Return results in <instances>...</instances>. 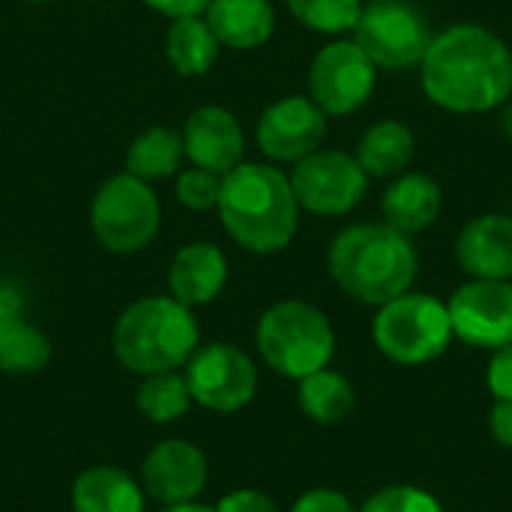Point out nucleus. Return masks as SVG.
<instances>
[{
	"label": "nucleus",
	"mask_w": 512,
	"mask_h": 512,
	"mask_svg": "<svg viewBox=\"0 0 512 512\" xmlns=\"http://www.w3.org/2000/svg\"><path fill=\"white\" fill-rule=\"evenodd\" d=\"M420 87L441 111L492 114L512 96V48L486 24H450L429 42Z\"/></svg>",
	"instance_id": "f257e3e1"
},
{
	"label": "nucleus",
	"mask_w": 512,
	"mask_h": 512,
	"mask_svg": "<svg viewBox=\"0 0 512 512\" xmlns=\"http://www.w3.org/2000/svg\"><path fill=\"white\" fill-rule=\"evenodd\" d=\"M327 270L345 297L378 309L414 288L420 252L414 237L387 222H357L330 240Z\"/></svg>",
	"instance_id": "f03ea898"
},
{
	"label": "nucleus",
	"mask_w": 512,
	"mask_h": 512,
	"mask_svg": "<svg viewBox=\"0 0 512 512\" xmlns=\"http://www.w3.org/2000/svg\"><path fill=\"white\" fill-rule=\"evenodd\" d=\"M219 219L228 237L252 255L288 249L300 228V204L291 180L270 162H240L222 177Z\"/></svg>",
	"instance_id": "7ed1b4c3"
},
{
	"label": "nucleus",
	"mask_w": 512,
	"mask_h": 512,
	"mask_svg": "<svg viewBox=\"0 0 512 512\" xmlns=\"http://www.w3.org/2000/svg\"><path fill=\"white\" fill-rule=\"evenodd\" d=\"M198 345L201 327L195 312L171 294H150L129 303L111 330L114 360L138 378L180 372Z\"/></svg>",
	"instance_id": "20e7f679"
},
{
	"label": "nucleus",
	"mask_w": 512,
	"mask_h": 512,
	"mask_svg": "<svg viewBox=\"0 0 512 512\" xmlns=\"http://www.w3.org/2000/svg\"><path fill=\"white\" fill-rule=\"evenodd\" d=\"M255 345L261 360L276 375L300 381L330 366L336 354V330L318 306L291 297L261 312Z\"/></svg>",
	"instance_id": "39448f33"
},
{
	"label": "nucleus",
	"mask_w": 512,
	"mask_h": 512,
	"mask_svg": "<svg viewBox=\"0 0 512 512\" xmlns=\"http://www.w3.org/2000/svg\"><path fill=\"white\" fill-rule=\"evenodd\" d=\"M372 342L396 366H426L441 360L453 345L447 300L414 288L399 294L378 306Z\"/></svg>",
	"instance_id": "423d86ee"
},
{
	"label": "nucleus",
	"mask_w": 512,
	"mask_h": 512,
	"mask_svg": "<svg viewBox=\"0 0 512 512\" xmlns=\"http://www.w3.org/2000/svg\"><path fill=\"white\" fill-rule=\"evenodd\" d=\"M162 225V207L150 183L129 171L111 174L90 201V228L96 240L114 255H135L147 249Z\"/></svg>",
	"instance_id": "0eeeda50"
},
{
	"label": "nucleus",
	"mask_w": 512,
	"mask_h": 512,
	"mask_svg": "<svg viewBox=\"0 0 512 512\" xmlns=\"http://www.w3.org/2000/svg\"><path fill=\"white\" fill-rule=\"evenodd\" d=\"M432 24L420 6L411 0H369L363 3L360 21L351 39L378 66V72H414L420 69Z\"/></svg>",
	"instance_id": "6e6552de"
},
{
	"label": "nucleus",
	"mask_w": 512,
	"mask_h": 512,
	"mask_svg": "<svg viewBox=\"0 0 512 512\" xmlns=\"http://www.w3.org/2000/svg\"><path fill=\"white\" fill-rule=\"evenodd\" d=\"M288 180L300 210L330 219L354 213L366 201L372 183L357 156L336 147H321L294 162Z\"/></svg>",
	"instance_id": "1a4fd4ad"
},
{
	"label": "nucleus",
	"mask_w": 512,
	"mask_h": 512,
	"mask_svg": "<svg viewBox=\"0 0 512 512\" xmlns=\"http://www.w3.org/2000/svg\"><path fill=\"white\" fill-rule=\"evenodd\" d=\"M378 87V66L351 36L327 42L309 63V99L327 117H351L369 105Z\"/></svg>",
	"instance_id": "9d476101"
},
{
	"label": "nucleus",
	"mask_w": 512,
	"mask_h": 512,
	"mask_svg": "<svg viewBox=\"0 0 512 512\" xmlns=\"http://www.w3.org/2000/svg\"><path fill=\"white\" fill-rule=\"evenodd\" d=\"M180 372L189 384L192 402L213 414H237L252 405L258 393L255 360L231 342L198 345Z\"/></svg>",
	"instance_id": "9b49d317"
},
{
	"label": "nucleus",
	"mask_w": 512,
	"mask_h": 512,
	"mask_svg": "<svg viewBox=\"0 0 512 512\" xmlns=\"http://www.w3.org/2000/svg\"><path fill=\"white\" fill-rule=\"evenodd\" d=\"M453 339L477 351H498L512 342V282L468 279L447 300Z\"/></svg>",
	"instance_id": "f8f14e48"
},
{
	"label": "nucleus",
	"mask_w": 512,
	"mask_h": 512,
	"mask_svg": "<svg viewBox=\"0 0 512 512\" xmlns=\"http://www.w3.org/2000/svg\"><path fill=\"white\" fill-rule=\"evenodd\" d=\"M330 135V117L306 96H282L270 102L255 123V144L270 162L294 165L321 150Z\"/></svg>",
	"instance_id": "ddd939ff"
},
{
	"label": "nucleus",
	"mask_w": 512,
	"mask_h": 512,
	"mask_svg": "<svg viewBox=\"0 0 512 512\" xmlns=\"http://www.w3.org/2000/svg\"><path fill=\"white\" fill-rule=\"evenodd\" d=\"M210 465L198 444L186 438H162L141 459L138 483L147 498L162 507L198 501L207 489Z\"/></svg>",
	"instance_id": "4468645a"
},
{
	"label": "nucleus",
	"mask_w": 512,
	"mask_h": 512,
	"mask_svg": "<svg viewBox=\"0 0 512 512\" xmlns=\"http://www.w3.org/2000/svg\"><path fill=\"white\" fill-rule=\"evenodd\" d=\"M183 150L195 168L225 177L243 162L246 132L240 120L222 105H201L183 123Z\"/></svg>",
	"instance_id": "2eb2a0df"
},
{
	"label": "nucleus",
	"mask_w": 512,
	"mask_h": 512,
	"mask_svg": "<svg viewBox=\"0 0 512 512\" xmlns=\"http://www.w3.org/2000/svg\"><path fill=\"white\" fill-rule=\"evenodd\" d=\"M453 255L468 279L512 282L510 213H480L468 219L456 234Z\"/></svg>",
	"instance_id": "dca6fc26"
},
{
	"label": "nucleus",
	"mask_w": 512,
	"mask_h": 512,
	"mask_svg": "<svg viewBox=\"0 0 512 512\" xmlns=\"http://www.w3.org/2000/svg\"><path fill=\"white\" fill-rule=\"evenodd\" d=\"M228 282V258L216 243L195 240L174 252L168 264V294L189 306H210Z\"/></svg>",
	"instance_id": "f3484780"
},
{
	"label": "nucleus",
	"mask_w": 512,
	"mask_h": 512,
	"mask_svg": "<svg viewBox=\"0 0 512 512\" xmlns=\"http://www.w3.org/2000/svg\"><path fill=\"white\" fill-rule=\"evenodd\" d=\"M444 213V189L426 171H405L393 177L381 195V222L417 237L429 231Z\"/></svg>",
	"instance_id": "a211bd4d"
},
{
	"label": "nucleus",
	"mask_w": 512,
	"mask_h": 512,
	"mask_svg": "<svg viewBox=\"0 0 512 512\" xmlns=\"http://www.w3.org/2000/svg\"><path fill=\"white\" fill-rule=\"evenodd\" d=\"M204 21L219 45L234 51L261 48L276 33V9L270 0H210Z\"/></svg>",
	"instance_id": "6ab92c4d"
},
{
	"label": "nucleus",
	"mask_w": 512,
	"mask_h": 512,
	"mask_svg": "<svg viewBox=\"0 0 512 512\" xmlns=\"http://www.w3.org/2000/svg\"><path fill=\"white\" fill-rule=\"evenodd\" d=\"M72 512H147L141 483L117 465L84 468L72 480Z\"/></svg>",
	"instance_id": "aec40b11"
},
{
	"label": "nucleus",
	"mask_w": 512,
	"mask_h": 512,
	"mask_svg": "<svg viewBox=\"0 0 512 512\" xmlns=\"http://www.w3.org/2000/svg\"><path fill=\"white\" fill-rule=\"evenodd\" d=\"M354 156L360 168L369 174V180H393L414 165L417 135L408 123L384 117L360 135Z\"/></svg>",
	"instance_id": "412c9836"
},
{
	"label": "nucleus",
	"mask_w": 512,
	"mask_h": 512,
	"mask_svg": "<svg viewBox=\"0 0 512 512\" xmlns=\"http://www.w3.org/2000/svg\"><path fill=\"white\" fill-rule=\"evenodd\" d=\"M297 405L315 426H339L357 408L354 384L336 369H318L297 381Z\"/></svg>",
	"instance_id": "4be33fe9"
},
{
	"label": "nucleus",
	"mask_w": 512,
	"mask_h": 512,
	"mask_svg": "<svg viewBox=\"0 0 512 512\" xmlns=\"http://www.w3.org/2000/svg\"><path fill=\"white\" fill-rule=\"evenodd\" d=\"M219 48L222 45L213 36L204 15L177 18L168 27V36H165V57L177 69V75H183V78L207 75L219 60Z\"/></svg>",
	"instance_id": "5701e85b"
},
{
	"label": "nucleus",
	"mask_w": 512,
	"mask_h": 512,
	"mask_svg": "<svg viewBox=\"0 0 512 512\" xmlns=\"http://www.w3.org/2000/svg\"><path fill=\"white\" fill-rule=\"evenodd\" d=\"M183 159H186L183 135L168 126H150L129 144L126 171L144 183L168 180V177H177V171L183 168Z\"/></svg>",
	"instance_id": "b1692460"
},
{
	"label": "nucleus",
	"mask_w": 512,
	"mask_h": 512,
	"mask_svg": "<svg viewBox=\"0 0 512 512\" xmlns=\"http://www.w3.org/2000/svg\"><path fill=\"white\" fill-rule=\"evenodd\" d=\"M54 357L51 339L27 318L0 324V372L9 378H30L48 369Z\"/></svg>",
	"instance_id": "393cba45"
},
{
	"label": "nucleus",
	"mask_w": 512,
	"mask_h": 512,
	"mask_svg": "<svg viewBox=\"0 0 512 512\" xmlns=\"http://www.w3.org/2000/svg\"><path fill=\"white\" fill-rule=\"evenodd\" d=\"M192 393L183 372H159L144 375L135 390V408L153 426H171L183 420L192 408Z\"/></svg>",
	"instance_id": "a878e982"
},
{
	"label": "nucleus",
	"mask_w": 512,
	"mask_h": 512,
	"mask_svg": "<svg viewBox=\"0 0 512 512\" xmlns=\"http://www.w3.org/2000/svg\"><path fill=\"white\" fill-rule=\"evenodd\" d=\"M291 15L312 33L321 36H351L366 0H285Z\"/></svg>",
	"instance_id": "bb28decb"
},
{
	"label": "nucleus",
	"mask_w": 512,
	"mask_h": 512,
	"mask_svg": "<svg viewBox=\"0 0 512 512\" xmlns=\"http://www.w3.org/2000/svg\"><path fill=\"white\" fill-rule=\"evenodd\" d=\"M360 512H447L444 504L411 483H396V486H384L378 489L372 498H366V504L360 507Z\"/></svg>",
	"instance_id": "cd10ccee"
},
{
	"label": "nucleus",
	"mask_w": 512,
	"mask_h": 512,
	"mask_svg": "<svg viewBox=\"0 0 512 512\" xmlns=\"http://www.w3.org/2000/svg\"><path fill=\"white\" fill-rule=\"evenodd\" d=\"M219 189H222V177L204 168H183L177 171V183H174V195L177 201L192 210V213H207L216 210L219 204Z\"/></svg>",
	"instance_id": "c85d7f7f"
},
{
	"label": "nucleus",
	"mask_w": 512,
	"mask_h": 512,
	"mask_svg": "<svg viewBox=\"0 0 512 512\" xmlns=\"http://www.w3.org/2000/svg\"><path fill=\"white\" fill-rule=\"evenodd\" d=\"M486 387L495 402H512V342L492 351V360L486 366Z\"/></svg>",
	"instance_id": "c756f323"
},
{
	"label": "nucleus",
	"mask_w": 512,
	"mask_h": 512,
	"mask_svg": "<svg viewBox=\"0 0 512 512\" xmlns=\"http://www.w3.org/2000/svg\"><path fill=\"white\" fill-rule=\"evenodd\" d=\"M288 512H360L339 489H309Z\"/></svg>",
	"instance_id": "7c9ffc66"
},
{
	"label": "nucleus",
	"mask_w": 512,
	"mask_h": 512,
	"mask_svg": "<svg viewBox=\"0 0 512 512\" xmlns=\"http://www.w3.org/2000/svg\"><path fill=\"white\" fill-rule=\"evenodd\" d=\"M216 512H279V504L261 489H234L219 498Z\"/></svg>",
	"instance_id": "2f4dec72"
},
{
	"label": "nucleus",
	"mask_w": 512,
	"mask_h": 512,
	"mask_svg": "<svg viewBox=\"0 0 512 512\" xmlns=\"http://www.w3.org/2000/svg\"><path fill=\"white\" fill-rule=\"evenodd\" d=\"M144 6H150L153 12L165 15V18H192V15H204L210 0H141Z\"/></svg>",
	"instance_id": "473e14b6"
},
{
	"label": "nucleus",
	"mask_w": 512,
	"mask_h": 512,
	"mask_svg": "<svg viewBox=\"0 0 512 512\" xmlns=\"http://www.w3.org/2000/svg\"><path fill=\"white\" fill-rule=\"evenodd\" d=\"M489 432L492 438L504 447L512 450V402H495L489 411Z\"/></svg>",
	"instance_id": "72a5a7b5"
},
{
	"label": "nucleus",
	"mask_w": 512,
	"mask_h": 512,
	"mask_svg": "<svg viewBox=\"0 0 512 512\" xmlns=\"http://www.w3.org/2000/svg\"><path fill=\"white\" fill-rule=\"evenodd\" d=\"M24 291L9 282V279H0V324L3 321H12V318H24Z\"/></svg>",
	"instance_id": "f704fd0d"
},
{
	"label": "nucleus",
	"mask_w": 512,
	"mask_h": 512,
	"mask_svg": "<svg viewBox=\"0 0 512 512\" xmlns=\"http://www.w3.org/2000/svg\"><path fill=\"white\" fill-rule=\"evenodd\" d=\"M498 111H501V120H498L501 135H504V138L512 144V96L504 102V105H501V108H498Z\"/></svg>",
	"instance_id": "c9c22d12"
},
{
	"label": "nucleus",
	"mask_w": 512,
	"mask_h": 512,
	"mask_svg": "<svg viewBox=\"0 0 512 512\" xmlns=\"http://www.w3.org/2000/svg\"><path fill=\"white\" fill-rule=\"evenodd\" d=\"M159 512H216L213 507L201 504V501H189V504H171V507H162Z\"/></svg>",
	"instance_id": "e433bc0d"
},
{
	"label": "nucleus",
	"mask_w": 512,
	"mask_h": 512,
	"mask_svg": "<svg viewBox=\"0 0 512 512\" xmlns=\"http://www.w3.org/2000/svg\"><path fill=\"white\" fill-rule=\"evenodd\" d=\"M27 3H33V6H42V3H54V0H27Z\"/></svg>",
	"instance_id": "4c0bfd02"
}]
</instances>
